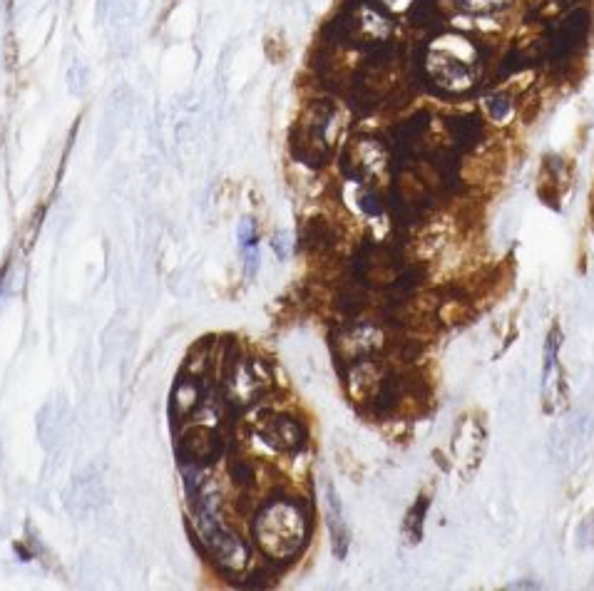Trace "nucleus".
<instances>
[{
    "label": "nucleus",
    "mask_w": 594,
    "mask_h": 591,
    "mask_svg": "<svg viewBox=\"0 0 594 591\" xmlns=\"http://www.w3.org/2000/svg\"><path fill=\"white\" fill-rule=\"evenodd\" d=\"M252 532L256 547L269 562H291L309 542V515L299 500L276 497L256 512Z\"/></svg>",
    "instance_id": "f257e3e1"
},
{
    "label": "nucleus",
    "mask_w": 594,
    "mask_h": 591,
    "mask_svg": "<svg viewBox=\"0 0 594 591\" xmlns=\"http://www.w3.org/2000/svg\"><path fill=\"white\" fill-rule=\"evenodd\" d=\"M423 75L445 95H465L478 85V50L463 35H440L425 48Z\"/></svg>",
    "instance_id": "f03ea898"
},
{
    "label": "nucleus",
    "mask_w": 594,
    "mask_h": 591,
    "mask_svg": "<svg viewBox=\"0 0 594 591\" xmlns=\"http://www.w3.org/2000/svg\"><path fill=\"white\" fill-rule=\"evenodd\" d=\"M194 529L204 552L227 572H242L249 564V547L222 522L214 497L207 495V485L192 495Z\"/></svg>",
    "instance_id": "7ed1b4c3"
},
{
    "label": "nucleus",
    "mask_w": 594,
    "mask_h": 591,
    "mask_svg": "<svg viewBox=\"0 0 594 591\" xmlns=\"http://www.w3.org/2000/svg\"><path fill=\"white\" fill-rule=\"evenodd\" d=\"M339 130L341 122L336 105L326 100L314 102V105L306 107L294 135H291V152L301 162L321 167V164L329 162L331 152H334Z\"/></svg>",
    "instance_id": "20e7f679"
},
{
    "label": "nucleus",
    "mask_w": 594,
    "mask_h": 591,
    "mask_svg": "<svg viewBox=\"0 0 594 591\" xmlns=\"http://www.w3.org/2000/svg\"><path fill=\"white\" fill-rule=\"evenodd\" d=\"M393 152L386 142L376 137H356L348 142L341 154V169L348 179L361 182L366 187H376L378 182L391 174Z\"/></svg>",
    "instance_id": "39448f33"
},
{
    "label": "nucleus",
    "mask_w": 594,
    "mask_h": 591,
    "mask_svg": "<svg viewBox=\"0 0 594 591\" xmlns=\"http://www.w3.org/2000/svg\"><path fill=\"white\" fill-rule=\"evenodd\" d=\"M271 388V373L259 358L237 356L224 366V398L229 405L249 408Z\"/></svg>",
    "instance_id": "423d86ee"
},
{
    "label": "nucleus",
    "mask_w": 594,
    "mask_h": 591,
    "mask_svg": "<svg viewBox=\"0 0 594 591\" xmlns=\"http://www.w3.org/2000/svg\"><path fill=\"white\" fill-rule=\"evenodd\" d=\"M386 343V331L376 321H361V318L343 323L334 333V353L346 366L376 358Z\"/></svg>",
    "instance_id": "0eeeda50"
},
{
    "label": "nucleus",
    "mask_w": 594,
    "mask_h": 591,
    "mask_svg": "<svg viewBox=\"0 0 594 591\" xmlns=\"http://www.w3.org/2000/svg\"><path fill=\"white\" fill-rule=\"evenodd\" d=\"M391 35V18L376 3H356L341 20V38L353 45L378 48V45H386Z\"/></svg>",
    "instance_id": "6e6552de"
},
{
    "label": "nucleus",
    "mask_w": 594,
    "mask_h": 591,
    "mask_svg": "<svg viewBox=\"0 0 594 591\" xmlns=\"http://www.w3.org/2000/svg\"><path fill=\"white\" fill-rule=\"evenodd\" d=\"M562 351V328L552 326L547 333L545 348H542V410L547 415H557L560 410L567 408V383H565V368L560 361Z\"/></svg>",
    "instance_id": "1a4fd4ad"
},
{
    "label": "nucleus",
    "mask_w": 594,
    "mask_h": 591,
    "mask_svg": "<svg viewBox=\"0 0 594 591\" xmlns=\"http://www.w3.org/2000/svg\"><path fill=\"white\" fill-rule=\"evenodd\" d=\"M485 447H488V433H485L483 420L473 413L463 415L453 435V465L465 482L478 472Z\"/></svg>",
    "instance_id": "9d476101"
},
{
    "label": "nucleus",
    "mask_w": 594,
    "mask_h": 591,
    "mask_svg": "<svg viewBox=\"0 0 594 591\" xmlns=\"http://www.w3.org/2000/svg\"><path fill=\"white\" fill-rule=\"evenodd\" d=\"M224 443L219 438V433L207 425H194L179 440V457L187 460V465L194 467H207L222 455Z\"/></svg>",
    "instance_id": "9b49d317"
},
{
    "label": "nucleus",
    "mask_w": 594,
    "mask_h": 591,
    "mask_svg": "<svg viewBox=\"0 0 594 591\" xmlns=\"http://www.w3.org/2000/svg\"><path fill=\"white\" fill-rule=\"evenodd\" d=\"M207 403H209V393L202 375H187V378H179V383L174 385L172 390V405H170L172 418L177 420V423L192 420Z\"/></svg>",
    "instance_id": "f8f14e48"
},
{
    "label": "nucleus",
    "mask_w": 594,
    "mask_h": 591,
    "mask_svg": "<svg viewBox=\"0 0 594 591\" xmlns=\"http://www.w3.org/2000/svg\"><path fill=\"white\" fill-rule=\"evenodd\" d=\"M264 438L274 450L296 452L306 443V430L291 415H271L264 425Z\"/></svg>",
    "instance_id": "ddd939ff"
},
{
    "label": "nucleus",
    "mask_w": 594,
    "mask_h": 591,
    "mask_svg": "<svg viewBox=\"0 0 594 591\" xmlns=\"http://www.w3.org/2000/svg\"><path fill=\"white\" fill-rule=\"evenodd\" d=\"M326 524H329L334 554L339 559H343L348 552V527H346V519H343L341 500H339V495H336V490L331 482H326Z\"/></svg>",
    "instance_id": "4468645a"
},
{
    "label": "nucleus",
    "mask_w": 594,
    "mask_h": 591,
    "mask_svg": "<svg viewBox=\"0 0 594 591\" xmlns=\"http://www.w3.org/2000/svg\"><path fill=\"white\" fill-rule=\"evenodd\" d=\"M587 28H590V18H587L585 10H577L575 15H570V18H567L555 33V53L557 55L575 53L577 45L585 40Z\"/></svg>",
    "instance_id": "2eb2a0df"
},
{
    "label": "nucleus",
    "mask_w": 594,
    "mask_h": 591,
    "mask_svg": "<svg viewBox=\"0 0 594 591\" xmlns=\"http://www.w3.org/2000/svg\"><path fill=\"white\" fill-rule=\"evenodd\" d=\"M463 13L470 15H490L498 13V10H505L512 0H453Z\"/></svg>",
    "instance_id": "dca6fc26"
},
{
    "label": "nucleus",
    "mask_w": 594,
    "mask_h": 591,
    "mask_svg": "<svg viewBox=\"0 0 594 591\" xmlns=\"http://www.w3.org/2000/svg\"><path fill=\"white\" fill-rule=\"evenodd\" d=\"M425 512H428V497H421V500L413 505V510L408 512V519H406V534L411 542H418V539H421Z\"/></svg>",
    "instance_id": "f3484780"
},
{
    "label": "nucleus",
    "mask_w": 594,
    "mask_h": 591,
    "mask_svg": "<svg viewBox=\"0 0 594 591\" xmlns=\"http://www.w3.org/2000/svg\"><path fill=\"white\" fill-rule=\"evenodd\" d=\"M485 110H488V115L493 117L495 122L508 120L510 112H512L510 97L503 95V92H495V95H490L488 100H485Z\"/></svg>",
    "instance_id": "a211bd4d"
},
{
    "label": "nucleus",
    "mask_w": 594,
    "mask_h": 591,
    "mask_svg": "<svg viewBox=\"0 0 594 591\" xmlns=\"http://www.w3.org/2000/svg\"><path fill=\"white\" fill-rule=\"evenodd\" d=\"M232 477L237 485L242 487H252L254 480H256V470L254 465L249 460H237L232 462Z\"/></svg>",
    "instance_id": "6ab92c4d"
},
{
    "label": "nucleus",
    "mask_w": 594,
    "mask_h": 591,
    "mask_svg": "<svg viewBox=\"0 0 594 591\" xmlns=\"http://www.w3.org/2000/svg\"><path fill=\"white\" fill-rule=\"evenodd\" d=\"M358 204H361V209L368 214V217H378V214L383 212V202L373 187L363 189L361 197H358Z\"/></svg>",
    "instance_id": "aec40b11"
},
{
    "label": "nucleus",
    "mask_w": 594,
    "mask_h": 591,
    "mask_svg": "<svg viewBox=\"0 0 594 591\" xmlns=\"http://www.w3.org/2000/svg\"><path fill=\"white\" fill-rule=\"evenodd\" d=\"M373 3L386 10L388 15H403L416 5V0H373Z\"/></svg>",
    "instance_id": "412c9836"
}]
</instances>
